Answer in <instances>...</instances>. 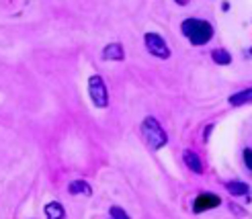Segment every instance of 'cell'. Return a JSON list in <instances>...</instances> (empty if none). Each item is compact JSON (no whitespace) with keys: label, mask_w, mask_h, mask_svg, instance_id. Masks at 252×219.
<instances>
[{"label":"cell","mask_w":252,"mask_h":219,"mask_svg":"<svg viewBox=\"0 0 252 219\" xmlns=\"http://www.w3.org/2000/svg\"><path fill=\"white\" fill-rule=\"evenodd\" d=\"M183 35L193 45H205L213 37V25L203 19H185L181 25Z\"/></svg>","instance_id":"obj_1"},{"label":"cell","mask_w":252,"mask_h":219,"mask_svg":"<svg viewBox=\"0 0 252 219\" xmlns=\"http://www.w3.org/2000/svg\"><path fill=\"white\" fill-rule=\"evenodd\" d=\"M142 137H144L146 146L150 150H162V148L166 146V141H168L164 129H162V125L154 117H148L142 123Z\"/></svg>","instance_id":"obj_2"},{"label":"cell","mask_w":252,"mask_h":219,"mask_svg":"<svg viewBox=\"0 0 252 219\" xmlns=\"http://www.w3.org/2000/svg\"><path fill=\"white\" fill-rule=\"evenodd\" d=\"M88 96H91L93 105L98 109H105L109 105V90L100 76H91L88 78Z\"/></svg>","instance_id":"obj_3"},{"label":"cell","mask_w":252,"mask_h":219,"mask_svg":"<svg viewBox=\"0 0 252 219\" xmlns=\"http://www.w3.org/2000/svg\"><path fill=\"white\" fill-rule=\"evenodd\" d=\"M144 43H146L150 54L156 56V58L166 60L170 56V47L166 45V41L162 39V35H158V33H146L144 35Z\"/></svg>","instance_id":"obj_4"},{"label":"cell","mask_w":252,"mask_h":219,"mask_svg":"<svg viewBox=\"0 0 252 219\" xmlns=\"http://www.w3.org/2000/svg\"><path fill=\"white\" fill-rule=\"evenodd\" d=\"M220 205H221V199L218 195H213V192H201V195H197V199L193 203V211L195 213H203V211L220 207Z\"/></svg>","instance_id":"obj_5"},{"label":"cell","mask_w":252,"mask_h":219,"mask_svg":"<svg viewBox=\"0 0 252 219\" xmlns=\"http://www.w3.org/2000/svg\"><path fill=\"white\" fill-rule=\"evenodd\" d=\"M183 160H185V166L191 172H195V174H203V162H201V158L197 156L195 152H191V150H187L185 154H183Z\"/></svg>","instance_id":"obj_6"},{"label":"cell","mask_w":252,"mask_h":219,"mask_svg":"<svg viewBox=\"0 0 252 219\" xmlns=\"http://www.w3.org/2000/svg\"><path fill=\"white\" fill-rule=\"evenodd\" d=\"M103 58L109 60V62H121V60L125 58L123 45H119V43H109V45L103 49Z\"/></svg>","instance_id":"obj_7"},{"label":"cell","mask_w":252,"mask_h":219,"mask_svg":"<svg viewBox=\"0 0 252 219\" xmlns=\"http://www.w3.org/2000/svg\"><path fill=\"white\" fill-rule=\"evenodd\" d=\"M45 217L47 219H64L66 217V211H64V205L58 203V201H52L45 205Z\"/></svg>","instance_id":"obj_8"},{"label":"cell","mask_w":252,"mask_h":219,"mask_svg":"<svg viewBox=\"0 0 252 219\" xmlns=\"http://www.w3.org/2000/svg\"><path fill=\"white\" fill-rule=\"evenodd\" d=\"M225 188H228V192L234 195V197H248L250 195V187L246 183H238V180L225 183Z\"/></svg>","instance_id":"obj_9"},{"label":"cell","mask_w":252,"mask_h":219,"mask_svg":"<svg viewBox=\"0 0 252 219\" xmlns=\"http://www.w3.org/2000/svg\"><path fill=\"white\" fill-rule=\"evenodd\" d=\"M68 192H72V195H84V197H91L93 195V188L88 183H84V180H74V183L68 185Z\"/></svg>","instance_id":"obj_10"},{"label":"cell","mask_w":252,"mask_h":219,"mask_svg":"<svg viewBox=\"0 0 252 219\" xmlns=\"http://www.w3.org/2000/svg\"><path fill=\"white\" fill-rule=\"evenodd\" d=\"M252 102V88H246V90H240V93H236L230 96V105L232 107H242V105H248Z\"/></svg>","instance_id":"obj_11"},{"label":"cell","mask_w":252,"mask_h":219,"mask_svg":"<svg viewBox=\"0 0 252 219\" xmlns=\"http://www.w3.org/2000/svg\"><path fill=\"white\" fill-rule=\"evenodd\" d=\"M211 60L216 63H220V66H230V63H232L230 51H225V49H213L211 51Z\"/></svg>","instance_id":"obj_12"},{"label":"cell","mask_w":252,"mask_h":219,"mask_svg":"<svg viewBox=\"0 0 252 219\" xmlns=\"http://www.w3.org/2000/svg\"><path fill=\"white\" fill-rule=\"evenodd\" d=\"M111 217L113 219H129V215L125 213L121 207H117V205H113V207H111Z\"/></svg>","instance_id":"obj_13"},{"label":"cell","mask_w":252,"mask_h":219,"mask_svg":"<svg viewBox=\"0 0 252 219\" xmlns=\"http://www.w3.org/2000/svg\"><path fill=\"white\" fill-rule=\"evenodd\" d=\"M242 156H244V164H246V168H248V170H252V150H250V148H246Z\"/></svg>","instance_id":"obj_14"}]
</instances>
